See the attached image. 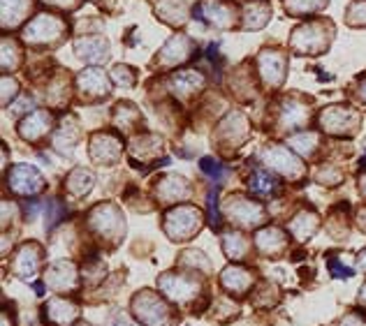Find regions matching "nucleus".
<instances>
[{
	"label": "nucleus",
	"mask_w": 366,
	"mask_h": 326,
	"mask_svg": "<svg viewBox=\"0 0 366 326\" xmlns=\"http://www.w3.org/2000/svg\"><path fill=\"white\" fill-rule=\"evenodd\" d=\"M362 264H364V266H366V253H364V255H362Z\"/></svg>",
	"instance_id": "nucleus-22"
},
{
	"label": "nucleus",
	"mask_w": 366,
	"mask_h": 326,
	"mask_svg": "<svg viewBox=\"0 0 366 326\" xmlns=\"http://www.w3.org/2000/svg\"><path fill=\"white\" fill-rule=\"evenodd\" d=\"M79 86H81V91H86V93L98 91L100 98H102V95H107V81H104V76L98 70H89L86 74H81L79 76Z\"/></svg>",
	"instance_id": "nucleus-8"
},
{
	"label": "nucleus",
	"mask_w": 366,
	"mask_h": 326,
	"mask_svg": "<svg viewBox=\"0 0 366 326\" xmlns=\"http://www.w3.org/2000/svg\"><path fill=\"white\" fill-rule=\"evenodd\" d=\"M325 0H287V9L292 14H302V12H313V9L322 7Z\"/></svg>",
	"instance_id": "nucleus-12"
},
{
	"label": "nucleus",
	"mask_w": 366,
	"mask_h": 326,
	"mask_svg": "<svg viewBox=\"0 0 366 326\" xmlns=\"http://www.w3.org/2000/svg\"><path fill=\"white\" fill-rule=\"evenodd\" d=\"M225 250L229 253V257H232V260H239V255L246 253V243L239 236H227L225 238Z\"/></svg>",
	"instance_id": "nucleus-15"
},
{
	"label": "nucleus",
	"mask_w": 366,
	"mask_h": 326,
	"mask_svg": "<svg viewBox=\"0 0 366 326\" xmlns=\"http://www.w3.org/2000/svg\"><path fill=\"white\" fill-rule=\"evenodd\" d=\"M174 83L179 86L183 93H188V91L192 93V88H197V86L202 83V79H199L197 74H192V72H181V74H177Z\"/></svg>",
	"instance_id": "nucleus-14"
},
{
	"label": "nucleus",
	"mask_w": 366,
	"mask_h": 326,
	"mask_svg": "<svg viewBox=\"0 0 366 326\" xmlns=\"http://www.w3.org/2000/svg\"><path fill=\"white\" fill-rule=\"evenodd\" d=\"M259 70H262V76L269 83H278V81H283L285 63L276 51H264L259 56Z\"/></svg>",
	"instance_id": "nucleus-4"
},
{
	"label": "nucleus",
	"mask_w": 366,
	"mask_h": 326,
	"mask_svg": "<svg viewBox=\"0 0 366 326\" xmlns=\"http://www.w3.org/2000/svg\"><path fill=\"white\" fill-rule=\"evenodd\" d=\"M267 160H269V165H272L274 169L283 171V174H287V176H295L297 174V167H300V165H297V160L287 151H283V148L269 151L267 153Z\"/></svg>",
	"instance_id": "nucleus-5"
},
{
	"label": "nucleus",
	"mask_w": 366,
	"mask_h": 326,
	"mask_svg": "<svg viewBox=\"0 0 366 326\" xmlns=\"http://www.w3.org/2000/svg\"><path fill=\"white\" fill-rule=\"evenodd\" d=\"M93 185V178L89 171H84V169H76L74 174L67 178V188H70V193L74 195H86L91 190Z\"/></svg>",
	"instance_id": "nucleus-9"
},
{
	"label": "nucleus",
	"mask_w": 366,
	"mask_h": 326,
	"mask_svg": "<svg viewBox=\"0 0 366 326\" xmlns=\"http://www.w3.org/2000/svg\"><path fill=\"white\" fill-rule=\"evenodd\" d=\"M102 153H107V160H117L119 158V141H114L107 134H100L98 139H93V158L102 160Z\"/></svg>",
	"instance_id": "nucleus-7"
},
{
	"label": "nucleus",
	"mask_w": 366,
	"mask_h": 326,
	"mask_svg": "<svg viewBox=\"0 0 366 326\" xmlns=\"http://www.w3.org/2000/svg\"><path fill=\"white\" fill-rule=\"evenodd\" d=\"M125 72H130L128 70V67H119V70H117V74H114V79H117V81H121V83H132L134 81V74H125Z\"/></svg>",
	"instance_id": "nucleus-19"
},
{
	"label": "nucleus",
	"mask_w": 366,
	"mask_h": 326,
	"mask_svg": "<svg viewBox=\"0 0 366 326\" xmlns=\"http://www.w3.org/2000/svg\"><path fill=\"white\" fill-rule=\"evenodd\" d=\"M364 190H366V185H364Z\"/></svg>",
	"instance_id": "nucleus-24"
},
{
	"label": "nucleus",
	"mask_w": 366,
	"mask_h": 326,
	"mask_svg": "<svg viewBox=\"0 0 366 326\" xmlns=\"http://www.w3.org/2000/svg\"><path fill=\"white\" fill-rule=\"evenodd\" d=\"M9 188H12L14 193L33 195L37 190L44 188V180L35 169H31L28 165H19V167H14L12 174H9Z\"/></svg>",
	"instance_id": "nucleus-2"
},
{
	"label": "nucleus",
	"mask_w": 366,
	"mask_h": 326,
	"mask_svg": "<svg viewBox=\"0 0 366 326\" xmlns=\"http://www.w3.org/2000/svg\"><path fill=\"white\" fill-rule=\"evenodd\" d=\"M202 171H204V174H209V176H214V178H220V176L227 174V171L220 167L216 160H211V158L202 160Z\"/></svg>",
	"instance_id": "nucleus-16"
},
{
	"label": "nucleus",
	"mask_w": 366,
	"mask_h": 326,
	"mask_svg": "<svg viewBox=\"0 0 366 326\" xmlns=\"http://www.w3.org/2000/svg\"><path fill=\"white\" fill-rule=\"evenodd\" d=\"M216 195H218V190L214 188L209 193V220H211V227H218V210H216Z\"/></svg>",
	"instance_id": "nucleus-17"
},
{
	"label": "nucleus",
	"mask_w": 366,
	"mask_h": 326,
	"mask_svg": "<svg viewBox=\"0 0 366 326\" xmlns=\"http://www.w3.org/2000/svg\"><path fill=\"white\" fill-rule=\"evenodd\" d=\"M61 33H63V24L56 21V19L49 14H40L26 31L28 40H33V42H37V40L49 42V40H54V37H59Z\"/></svg>",
	"instance_id": "nucleus-3"
},
{
	"label": "nucleus",
	"mask_w": 366,
	"mask_h": 326,
	"mask_svg": "<svg viewBox=\"0 0 366 326\" xmlns=\"http://www.w3.org/2000/svg\"><path fill=\"white\" fill-rule=\"evenodd\" d=\"M35 266H37V253L33 245H26L16 257V271L21 273L24 280H33L35 277Z\"/></svg>",
	"instance_id": "nucleus-6"
},
{
	"label": "nucleus",
	"mask_w": 366,
	"mask_h": 326,
	"mask_svg": "<svg viewBox=\"0 0 366 326\" xmlns=\"http://www.w3.org/2000/svg\"><path fill=\"white\" fill-rule=\"evenodd\" d=\"M330 268H332V273H336V275H339V277H350L352 275V271H350V268H345L339 260H332L330 262Z\"/></svg>",
	"instance_id": "nucleus-18"
},
{
	"label": "nucleus",
	"mask_w": 366,
	"mask_h": 326,
	"mask_svg": "<svg viewBox=\"0 0 366 326\" xmlns=\"http://www.w3.org/2000/svg\"><path fill=\"white\" fill-rule=\"evenodd\" d=\"M364 299H366V290H364Z\"/></svg>",
	"instance_id": "nucleus-23"
},
{
	"label": "nucleus",
	"mask_w": 366,
	"mask_h": 326,
	"mask_svg": "<svg viewBox=\"0 0 366 326\" xmlns=\"http://www.w3.org/2000/svg\"><path fill=\"white\" fill-rule=\"evenodd\" d=\"M199 225V213L195 208H179L167 215V232L174 236V241H183Z\"/></svg>",
	"instance_id": "nucleus-1"
},
{
	"label": "nucleus",
	"mask_w": 366,
	"mask_h": 326,
	"mask_svg": "<svg viewBox=\"0 0 366 326\" xmlns=\"http://www.w3.org/2000/svg\"><path fill=\"white\" fill-rule=\"evenodd\" d=\"M46 3H56V5H63V7H70L72 0H46Z\"/></svg>",
	"instance_id": "nucleus-21"
},
{
	"label": "nucleus",
	"mask_w": 366,
	"mask_h": 326,
	"mask_svg": "<svg viewBox=\"0 0 366 326\" xmlns=\"http://www.w3.org/2000/svg\"><path fill=\"white\" fill-rule=\"evenodd\" d=\"M341 326H366V324L362 322V317H357V315H350L348 320H343Z\"/></svg>",
	"instance_id": "nucleus-20"
},
{
	"label": "nucleus",
	"mask_w": 366,
	"mask_h": 326,
	"mask_svg": "<svg viewBox=\"0 0 366 326\" xmlns=\"http://www.w3.org/2000/svg\"><path fill=\"white\" fill-rule=\"evenodd\" d=\"M28 0H3V9H5V24L12 26L19 16L26 12Z\"/></svg>",
	"instance_id": "nucleus-10"
},
{
	"label": "nucleus",
	"mask_w": 366,
	"mask_h": 326,
	"mask_svg": "<svg viewBox=\"0 0 366 326\" xmlns=\"http://www.w3.org/2000/svg\"><path fill=\"white\" fill-rule=\"evenodd\" d=\"M248 273H244V271H239V268H229V271H225L223 273V285L225 287H229V290H244V287L248 285Z\"/></svg>",
	"instance_id": "nucleus-11"
},
{
	"label": "nucleus",
	"mask_w": 366,
	"mask_h": 326,
	"mask_svg": "<svg viewBox=\"0 0 366 326\" xmlns=\"http://www.w3.org/2000/svg\"><path fill=\"white\" fill-rule=\"evenodd\" d=\"M250 188H253L255 193H259V195H269V193H274V190H276V183L267 174H255L253 178H250Z\"/></svg>",
	"instance_id": "nucleus-13"
}]
</instances>
